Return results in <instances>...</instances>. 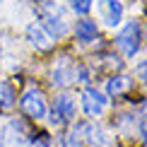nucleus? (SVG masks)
<instances>
[{"label": "nucleus", "instance_id": "obj_18", "mask_svg": "<svg viewBox=\"0 0 147 147\" xmlns=\"http://www.w3.org/2000/svg\"><path fill=\"white\" fill-rule=\"evenodd\" d=\"M142 135H145V147H147V123L142 125Z\"/></svg>", "mask_w": 147, "mask_h": 147}, {"label": "nucleus", "instance_id": "obj_5", "mask_svg": "<svg viewBox=\"0 0 147 147\" xmlns=\"http://www.w3.org/2000/svg\"><path fill=\"white\" fill-rule=\"evenodd\" d=\"M70 82H75V68H72L70 58H58L53 65V84L65 87Z\"/></svg>", "mask_w": 147, "mask_h": 147}, {"label": "nucleus", "instance_id": "obj_9", "mask_svg": "<svg viewBox=\"0 0 147 147\" xmlns=\"http://www.w3.org/2000/svg\"><path fill=\"white\" fill-rule=\"evenodd\" d=\"M41 27L48 32L51 39H60V36H65V32H68V27L63 24V20L56 17V15H51V12H44V24Z\"/></svg>", "mask_w": 147, "mask_h": 147}, {"label": "nucleus", "instance_id": "obj_1", "mask_svg": "<svg viewBox=\"0 0 147 147\" xmlns=\"http://www.w3.org/2000/svg\"><path fill=\"white\" fill-rule=\"evenodd\" d=\"M116 44H118V48L128 58H133L140 51V24L138 22H128L118 32V36H116Z\"/></svg>", "mask_w": 147, "mask_h": 147}, {"label": "nucleus", "instance_id": "obj_6", "mask_svg": "<svg viewBox=\"0 0 147 147\" xmlns=\"http://www.w3.org/2000/svg\"><path fill=\"white\" fill-rule=\"evenodd\" d=\"M27 36H29V41H32V46L39 48V51H48V48L53 46V39L48 36V32L36 22H32L27 27Z\"/></svg>", "mask_w": 147, "mask_h": 147}, {"label": "nucleus", "instance_id": "obj_7", "mask_svg": "<svg viewBox=\"0 0 147 147\" xmlns=\"http://www.w3.org/2000/svg\"><path fill=\"white\" fill-rule=\"evenodd\" d=\"M84 140H87L89 147H109L111 145V138L104 130L99 123H87L84 125Z\"/></svg>", "mask_w": 147, "mask_h": 147}, {"label": "nucleus", "instance_id": "obj_14", "mask_svg": "<svg viewBox=\"0 0 147 147\" xmlns=\"http://www.w3.org/2000/svg\"><path fill=\"white\" fill-rule=\"evenodd\" d=\"M89 7H92V0H75V3H72V10H75L77 15H87Z\"/></svg>", "mask_w": 147, "mask_h": 147}, {"label": "nucleus", "instance_id": "obj_3", "mask_svg": "<svg viewBox=\"0 0 147 147\" xmlns=\"http://www.w3.org/2000/svg\"><path fill=\"white\" fill-rule=\"evenodd\" d=\"M27 133H24V125L20 121H7V125L3 128V135H0V147H27Z\"/></svg>", "mask_w": 147, "mask_h": 147}, {"label": "nucleus", "instance_id": "obj_17", "mask_svg": "<svg viewBox=\"0 0 147 147\" xmlns=\"http://www.w3.org/2000/svg\"><path fill=\"white\" fill-rule=\"evenodd\" d=\"M138 75L142 77V80H147V63H142V65L138 68Z\"/></svg>", "mask_w": 147, "mask_h": 147}, {"label": "nucleus", "instance_id": "obj_8", "mask_svg": "<svg viewBox=\"0 0 147 147\" xmlns=\"http://www.w3.org/2000/svg\"><path fill=\"white\" fill-rule=\"evenodd\" d=\"M99 7H101L104 22H106L109 27H118L121 24V20H123V5H121L118 0H101Z\"/></svg>", "mask_w": 147, "mask_h": 147}, {"label": "nucleus", "instance_id": "obj_4", "mask_svg": "<svg viewBox=\"0 0 147 147\" xmlns=\"http://www.w3.org/2000/svg\"><path fill=\"white\" fill-rule=\"evenodd\" d=\"M22 111L29 116V118H44L46 116V101H44V94L39 89H27L22 94Z\"/></svg>", "mask_w": 147, "mask_h": 147}, {"label": "nucleus", "instance_id": "obj_15", "mask_svg": "<svg viewBox=\"0 0 147 147\" xmlns=\"http://www.w3.org/2000/svg\"><path fill=\"white\" fill-rule=\"evenodd\" d=\"M65 147H82L77 133H68V135H65Z\"/></svg>", "mask_w": 147, "mask_h": 147}, {"label": "nucleus", "instance_id": "obj_16", "mask_svg": "<svg viewBox=\"0 0 147 147\" xmlns=\"http://www.w3.org/2000/svg\"><path fill=\"white\" fill-rule=\"evenodd\" d=\"M51 123H53V125H63V123H65V121L60 118V113L56 111V109H53V111H51Z\"/></svg>", "mask_w": 147, "mask_h": 147}, {"label": "nucleus", "instance_id": "obj_10", "mask_svg": "<svg viewBox=\"0 0 147 147\" xmlns=\"http://www.w3.org/2000/svg\"><path fill=\"white\" fill-rule=\"evenodd\" d=\"M133 87V77H128V75H118V77H111L106 82V92L111 96H118V94H123V92H128Z\"/></svg>", "mask_w": 147, "mask_h": 147}, {"label": "nucleus", "instance_id": "obj_19", "mask_svg": "<svg viewBox=\"0 0 147 147\" xmlns=\"http://www.w3.org/2000/svg\"><path fill=\"white\" fill-rule=\"evenodd\" d=\"M142 111H145V116H147V99H145V104H142Z\"/></svg>", "mask_w": 147, "mask_h": 147}, {"label": "nucleus", "instance_id": "obj_11", "mask_svg": "<svg viewBox=\"0 0 147 147\" xmlns=\"http://www.w3.org/2000/svg\"><path fill=\"white\" fill-rule=\"evenodd\" d=\"M56 111L60 113V118H63V121H72V118H75V111H77L75 99H72V96H68V94L58 96V101H56Z\"/></svg>", "mask_w": 147, "mask_h": 147}, {"label": "nucleus", "instance_id": "obj_13", "mask_svg": "<svg viewBox=\"0 0 147 147\" xmlns=\"http://www.w3.org/2000/svg\"><path fill=\"white\" fill-rule=\"evenodd\" d=\"M15 104V87L7 80H0V109H10Z\"/></svg>", "mask_w": 147, "mask_h": 147}, {"label": "nucleus", "instance_id": "obj_2", "mask_svg": "<svg viewBox=\"0 0 147 147\" xmlns=\"http://www.w3.org/2000/svg\"><path fill=\"white\" fill-rule=\"evenodd\" d=\"M106 104H109V99H106L104 92L94 89V87H87L82 92V109H84L87 116H92V118H99V116L106 111Z\"/></svg>", "mask_w": 147, "mask_h": 147}, {"label": "nucleus", "instance_id": "obj_12", "mask_svg": "<svg viewBox=\"0 0 147 147\" xmlns=\"http://www.w3.org/2000/svg\"><path fill=\"white\" fill-rule=\"evenodd\" d=\"M75 36L80 41H92L96 36V22H92V20H82V22H77V27H75Z\"/></svg>", "mask_w": 147, "mask_h": 147}]
</instances>
